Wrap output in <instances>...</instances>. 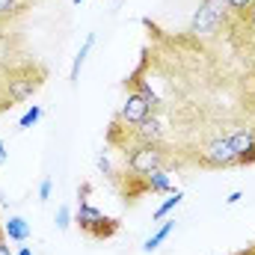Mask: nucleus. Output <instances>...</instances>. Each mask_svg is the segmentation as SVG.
Segmentation results:
<instances>
[{
    "label": "nucleus",
    "mask_w": 255,
    "mask_h": 255,
    "mask_svg": "<svg viewBox=\"0 0 255 255\" xmlns=\"http://www.w3.org/2000/svg\"><path fill=\"white\" fill-rule=\"evenodd\" d=\"M74 223L80 226V232L92 241H110L119 232V220L107 217L104 211H98L92 202H80L74 211Z\"/></svg>",
    "instance_id": "nucleus-1"
},
{
    "label": "nucleus",
    "mask_w": 255,
    "mask_h": 255,
    "mask_svg": "<svg viewBox=\"0 0 255 255\" xmlns=\"http://www.w3.org/2000/svg\"><path fill=\"white\" fill-rule=\"evenodd\" d=\"M45 77H48V71H45L42 65H21V68L9 71V80H6V98H3V104H6V107H12L15 101L30 98V95L45 83Z\"/></svg>",
    "instance_id": "nucleus-2"
},
{
    "label": "nucleus",
    "mask_w": 255,
    "mask_h": 255,
    "mask_svg": "<svg viewBox=\"0 0 255 255\" xmlns=\"http://www.w3.org/2000/svg\"><path fill=\"white\" fill-rule=\"evenodd\" d=\"M166 154L160 145H130L125 151V172L130 175H148L154 169H163Z\"/></svg>",
    "instance_id": "nucleus-3"
},
{
    "label": "nucleus",
    "mask_w": 255,
    "mask_h": 255,
    "mask_svg": "<svg viewBox=\"0 0 255 255\" xmlns=\"http://www.w3.org/2000/svg\"><path fill=\"white\" fill-rule=\"evenodd\" d=\"M196 160H199V166H205V169H229V166H238V154H235L229 136L211 139V142L199 151Z\"/></svg>",
    "instance_id": "nucleus-4"
},
{
    "label": "nucleus",
    "mask_w": 255,
    "mask_h": 255,
    "mask_svg": "<svg viewBox=\"0 0 255 255\" xmlns=\"http://www.w3.org/2000/svg\"><path fill=\"white\" fill-rule=\"evenodd\" d=\"M125 101H122V107H119V113H116V122L119 125H139L142 119H148V116H154V107L148 104V98L139 92V89H133V86H125Z\"/></svg>",
    "instance_id": "nucleus-5"
},
{
    "label": "nucleus",
    "mask_w": 255,
    "mask_h": 255,
    "mask_svg": "<svg viewBox=\"0 0 255 255\" xmlns=\"http://www.w3.org/2000/svg\"><path fill=\"white\" fill-rule=\"evenodd\" d=\"M128 139L133 145H160L163 142V125H160V119L157 116L142 119L139 125H133L128 130ZM128 139H125V148H128Z\"/></svg>",
    "instance_id": "nucleus-6"
},
{
    "label": "nucleus",
    "mask_w": 255,
    "mask_h": 255,
    "mask_svg": "<svg viewBox=\"0 0 255 255\" xmlns=\"http://www.w3.org/2000/svg\"><path fill=\"white\" fill-rule=\"evenodd\" d=\"M3 235H6L12 244H27V241H30V226H27L24 217L12 214V217L3 220Z\"/></svg>",
    "instance_id": "nucleus-7"
},
{
    "label": "nucleus",
    "mask_w": 255,
    "mask_h": 255,
    "mask_svg": "<svg viewBox=\"0 0 255 255\" xmlns=\"http://www.w3.org/2000/svg\"><path fill=\"white\" fill-rule=\"evenodd\" d=\"M229 142H232V148L238 154V163H241V157L255 145V128H238L235 133H229Z\"/></svg>",
    "instance_id": "nucleus-8"
},
{
    "label": "nucleus",
    "mask_w": 255,
    "mask_h": 255,
    "mask_svg": "<svg viewBox=\"0 0 255 255\" xmlns=\"http://www.w3.org/2000/svg\"><path fill=\"white\" fill-rule=\"evenodd\" d=\"M92 45H95V33H89V36L83 39V45H80V51H77V57H74V63H71V71H68V83H71V86H77V80H80V68H83V63H86Z\"/></svg>",
    "instance_id": "nucleus-9"
},
{
    "label": "nucleus",
    "mask_w": 255,
    "mask_h": 255,
    "mask_svg": "<svg viewBox=\"0 0 255 255\" xmlns=\"http://www.w3.org/2000/svg\"><path fill=\"white\" fill-rule=\"evenodd\" d=\"M145 184L148 193H172V181H169V172L166 169H154L145 175Z\"/></svg>",
    "instance_id": "nucleus-10"
},
{
    "label": "nucleus",
    "mask_w": 255,
    "mask_h": 255,
    "mask_svg": "<svg viewBox=\"0 0 255 255\" xmlns=\"http://www.w3.org/2000/svg\"><path fill=\"white\" fill-rule=\"evenodd\" d=\"M172 229H175V220H166V223L151 235V238H145V241H142V253H154V250H157L169 235H172Z\"/></svg>",
    "instance_id": "nucleus-11"
},
{
    "label": "nucleus",
    "mask_w": 255,
    "mask_h": 255,
    "mask_svg": "<svg viewBox=\"0 0 255 255\" xmlns=\"http://www.w3.org/2000/svg\"><path fill=\"white\" fill-rule=\"evenodd\" d=\"M181 202H184V193H181V190H172V193H169V199H166V202L154 211V220H166V214H172Z\"/></svg>",
    "instance_id": "nucleus-12"
},
{
    "label": "nucleus",
    "mask_w": 255,
    "mask_h": 255,
    "mask_svg": "<svg viewBox=\"0 0 255 255\" xmlns=\"http://www.w3.org/2000/svg\"><path fill=\"white\" fill-rule=\"evenodd\" d=\"M30 9V0H0V18H12Z\"/></svg>",
    "instance_id": "nucleus-13"
},
{
    "label": "nucleus",
    "mask_w": 255,
    "mask_h": 255,
    "mask_svg": "<svg viewBox=\"0 0 255 255\" xmlns=\"http://www.w3.org/2000/svg\"><path fill=\"white\" fill-rule=\"evenodd\" d=\"M42 116H45V110H42L39 104H33V107H30V110H27V113H24V116L18 119V128H21V130H27V128L36 125V122H39Z\"/></svg>",
    "instance_id": "nucleus-14"
},
{
    "label": "nucleus",
    "mask_w": 255,
    "mask_h": 255,
    "mask_svg": "<svg viewBox=\"0 0 255 255\" xmlns=\"http://www.w3.org/2000/svg\"><path fill=\"white\" fill-rule=\"evenodd\" d=\"M54 223H57V229H60V232H65V229L71 226V208H68V205H60V208H57Z\"/></svg>",
    "instance_id": "nucleus-15"
},
{
    "label": "nucleus",
    "mask_w": 255,
    "mask_h": 255,
    "mask_svg": "<svg viewBox=\"0 0 255 255\" xmlns=\"http://www.w3.org/2000/svg\"><path fill=\"white\" fill-rule=\"evenodd\" d=\"M226 6H229V12H232V15L244 18V15H247V9L253 6V0H226Z\"/></svg>",
    "instance_id": "nucleus-16"
},
{
    "label": "nucleus",
    "mask_w": 255,
    "mask_h": 255,
    "mask_svg": "<svg viewBox=\"0 0 255 255\" xmlns=\"http://www.w3.org/2000/svg\"><path fill=\"white\" fill-rule=\"evenodd\" d=\"M95 163H98V169H101L107 178H116V169H113V163H110V157H107V154H98V157H95Z\"/></svg>",
    "instance_id": "nucleus-17"
},
{
    "label": "nucleus",
    "mask_w": 255,
    "mask_h": 255,
    "mask_svg": "<svg viewBox=\"0 0 255 255\" xmlns=\"http://www.w3.org/2000/svg\"><path fill=\"white\" fill-rule=\"evenodd\" d=\"M51 190H54V181H51V175H45L42 184H39V202H48L51 199Z\"/></svg>",
    "instance_id": "nucleus-18"
},
{
    "label": "nucleus",
    "mask_w": 255,
    "mask_h": 255,
    "mask_svg": "<svg viewBox=\"0 0 255 255\" xmlns=\"http://www.w3.org/2000/svg\"><path fill=\"white\" fill-rule=\"evenodd\" d=\"M89 193H92V184L83 181V184L77 187V205H80V202H89Z\"/></svg>",
    "instance_id": "nucleus-19"
},
{
    "label": "nucleus",
    "mask_w": 255,
    "mask_h": 255,
    "mask_svg": "<svg viewBox=\"0 0 255 255\" xmlns=\"http://www.w3.org/2000/svg\"><path fill=\"white\" fill-rule=\"evenodd\" d=\"M0 255H15L12 250H9V238L3 235V229H0Z\"/></svg>",
    "instance_id": "nucleus-20"
},
{
    "label": "nucleus",
    "mask_w": 255,
    "mask_h": 255,
    "mask_svg": "<svg viewBox=\"0 0 255 255\" xmlns=\"http://www.w3.org/2000/svg\"><path fill=\"white\" fill-rule=\"evenodd\" d=\"M253 163H255V145L244 154V157H241V163H238V166H253Z\"/></svg>",
    "instance_id": "nucleus-21"
},
{
    "label": "nucleus",
    "mask_w": 255,
    "mask_h": 255,
    "mask_svg": "<svg viewBox=\"0 0 255 255\" xmlns=\"http://www.w3.org/2000/svg\"><path fill=\"white\" fill-rule=\"evenodd\" d=\"M244 21H247V24H250V27L255 30V0H253V6L247 9V15H244Z\"/></svg>",
    "instance_id": "nucleus-22"
},
{
    "label": "nucleus",
    "mask_w": 255,
    "mask_h": 255,
    "mask_svg": "<svg viewBox=\"0 0 255 255\" xmlns=\"http://www.w3.org/2000/svg\"><path fill=\"white\" fill-rule=\"evenodd\" d=\"M241 199H244V193H241V190H235V193H229V196H226V205H238Z\"/></svg>",
    "instance_id": "nucleus-23"
},
{
    "label": "nucleus",
    "mask_w": 255,
    "mask_h": 255,
    "mask_svg": "<svg viewBox=\"0 0 255 255\" xmlns=\"http://www.w3.org/2000/svg\"><path fill=\"white\" fill-rule=\"evenodd\" d=\"M6 160H9V151H6V142H3V139H0V166H3V163H6Z\"/></svg>",
    "instance_id": "nucleus-24"
},
{
    "label": "nucleus",
    "mask_w": 255,
    "mask_h": 255,
    "mask_svg": "<svg viewBox=\"0 0 255 255\" xmlns=\"http://www.w3.org/2000/svg\"><path fill=\"white\" fill-rule=\"evenodd\" d=\"M15 255H33V250H30V247H21V250H18Z\"/></svg>",
    "instance_id": "nucleus-25"
},
{
    "label": "nucleus",
    "mask_w": 255,
    "mask_h": 255,
    "mask_svg": "<svg viewBox=\"0 0 255 255\" xmlns=\"http://www.w3.org/2000/svg\"><path fill=\"white\" fill-rule=\"evenodd\" d=\"M247 250H250V255H255V244H253V247H247Z\"/></svg>",
    "instance_id": "nucleus-26"
},
{
    "label": "nucleus",
    "mask_w": 255,
    "mask_h": 255,
    "mask_svg": "<svg viewBox=\"0 0 255 255\" xmlns=\"http://www.w3.org/2000/svg\"><path fill=\"white\" fill-rule=\"evenodd\" d=\"M235 255H250V250H244V253H235Z\"/></svg>",
    "instance_id": "nucleus-27"
},
{
    "label": "nucleus",
    "mask_w": 255,
    "mask_h": 255,
    "mask_svg": "<svg viewBox=\"0 0 255 255\" xmlns=\"http://www.w3.org/2000/svg\"><path fill=\"white\" fill-rule=\"evenodd\" d=\"M74 3H77V6H80V3H83V0H74Z\"/></svg>",
    "instance_id": "nucleus-28"
},
{
    "label": "nucleus",
    "mask_w": 255,
    "mask_h": 255,
    "mask_svg": "<svg viewBox=\"0 0 255 255\" xmlns=\"http://www.w3.org/2000/svg\"><path fill=\"white\" fill-rule=\"evenodd\" d=\"M116 3H119V0H116Z\"/></svg>",
    "instance_id": "nucleus-29"
}]
</instances>
